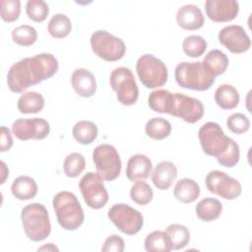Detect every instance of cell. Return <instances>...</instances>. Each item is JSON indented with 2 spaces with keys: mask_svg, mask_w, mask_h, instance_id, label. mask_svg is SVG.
<instances>
[{
  "mask_svg": "<svg viewBox=\"0 0 252 252\" xmlns=\"http://www.w3.org/2000/svg\"><path fill=\"white\" fill-rule=\"evenodd\" d=\"M58 60L50 53H39L14 63L7 74V85L11 92L22 93L56 74Z\"/></svg>",
  "mask_w": 252,
  "mask_h": 252,
  "instance_id": "1",
  "label": "cell"
},
{
  "mask_svg": "<svg viewBox=\"0 0 252 252\" xmlns=\"http://www.w3.org/2000/svg\"><path fill=\"white\" fill-rule=\"evenodd\" d=\"M198 138L202 150L208 156L217 158L225 167L235 166L240 158L238 144L227 137L217 122H207L198 131Z\"/></svg>",
  "mask_w": 252,
  "mask_h": 252,
  "instance_id": "2",
  "label": "cell"
},
{
  "mask_svg": "<svg viewBox=\"0 0 252 252\" xmlns=\"http://www.w3.org/2000/svg\"><path fill=\"white\" fill-rule=\"evenodd\" d=\"M57 221L65 230H76L84 222L83 208L75 194L69 191L58 192L52 201Z\"/></svg>",
  "mask_w": 252,
  "mask_h": 252,
  "instance_id": "3",
  "label": "cell"
},
{
  "mask_svg": "<svg viewBox=\"0 0 252 252\" xmlns=\"http://www.w3.org/2000/svg\"><path fill=\"white\" fill-rule=\"evenodd\" d=\"M176 83L184 89L193 91H207L215 83V77L203 62H181L175 67Z\"/></svg>",
  "mask_w": 252,
  "mask_h": 252,
  "instance_id": "4",
  "label": "cell"
},
{
  "mask_svg": "<svg viewBox=\"0 0 252 252\" xmlns=\"http://www.w3.org/2000/svg\"><path fill=\"white\" fill-rule=\"evenodd\" d=\"M21 220L24 231L29 239L38 242L47 238L51 231L49 215L40 203H32L23 208Z\"/></svg>",
  "mask_w": 252,
  "mask_h": 252,
  "instance_id": "5",
  "label": "cell"
},
{
  "mask_svg": "<svg viewBox=\"0 0 252 252\" xmlns=\"http://www.w3.org/2000/svg\"><path fill=\"white\" fill-rule=\"evenodd\" d=\"M136 71L140 81L148 89L162 87L168 78L165 64L153 54L140 56L136 63Z\"/></svg>",
  "mask_w": 252,
  "mask_h": 252,
  "instance_id": "6",
  "label": "cell"
},
{
  "mask_svg": "<svg viewBox=\"0 0 252 252\" xmlns=\"http://www.w3.org/2000/svg\"><path fill=\"white\" fill-rule=\"evenodd\" d=\"M90 41L94 53L105 61L120 60L126 52L123 40L103 30L93 32Z\"/></svg>",
  "mask_w": 252,
  "mask_h": 252,
  "instance_id": "7",
  "label": "cell"
},
{
  "mask_svg": "<svg viewBox=\"0 0 252 252\" xmlns=\"http://www.w3.org/2000/svg\"><path fill=\"white\" fill-rule=\"evenodd\" d=\"M112 90L117 94L118 101L126 106L133 105L139 97V89L132 71L127 67L115 68L109 77Z\"/></svg>",
  "mask_w": 252,
  "mask_h": 252,
  "instance_id": "8",
  "label": "cell"
},
{
  "mask_svg": "<svg viewBox=\"0 0 252 252\" xmlns=\"http://www.w3.org/2000/svg\"><path fill=\"white\" fill-rule=\"evenodd\" d=\"M96 173L105 181L116 179L121 171V159L117 150L109 144H101L93 152Z\"/></svg>",
  "mask_w": 252,
  "mask_h": 252,
  "instance_id": "9",
  "label": "cell"
},
{
  "mask_svg": "<svg viewBox=\"0 0 252 252\" xmlns=\"http://www.w3.org/2000/svg\"><path fill=\"white\" fill-rule=\"evenodd\" d=\"M107 216L120 231L128 235L138 233L144 223L142 214L127 204L113 205L108 210Z\"/></svg>",
  "mask_w": 252,
  "mask_h": 252,
  "instance_id": "10",
  "label": "cell"
},
{
  "mask_svg": "<svg viewBox=\"0 0 252 252\" xmlns=\"http://www.w3.org/2000/svg\"><path fill=\"white\" fill-rule=\"evenodd\" d=\"M102 180L97 173L90 171L79 182V188L86 204L94 210L103 208L108 201V193Z\"/></svg>",
  "mask_w": 252,
  "mask_h": 252,
  "instance_id": "11",
  "label": "cell"
},
{
  "mask_svg": "<svg viewBox=\"0 0 252 252\" xmlns=\"http://www.w3.org/2000/svg\"><path fill=\"white\" fill-rule=\"evenodd\" d=\"M208 190L225 200H234L241 194V184L223 171L213 170L206 176Z\"/></svg>",
  "mask_w": 252,
  "mask_h": 252,
  "instance_id": "12",
  "label": "cell"
},
{
  "mask_svg": "<svg viewBox=\"0 0 252 252\" xmlns=\"http://www.w3.org/2000/svg\"><path fill=\"white\" fill-rule=\"evenodd\" d=\"M170 115L181 118L185 122L195 123L204 115V106L201 100L184 94H173V106Z\"/></svg>",
  "mask_w": 252,
  "mask_h": 252,
  "instance_id": "13",
  "label": "cell"
},
{
  "mask_svg": "<svg viewBox=\"0 0 252 252\" xmlns=\"http://www.w3.org/2000/svg\"><path fill=\"white\" fill-rule=\"evenodd\" d=\"M12 132L15 137L21 141L31 139L41 140L48 136L50 132L49 123L43 118L17 119L13 122Z\"/></svg>",
  "mask_w": 252,
  "mask_h": 252,
  "instance_id": "14",
  "label": "cell"
},
{
  "mask_svg": "<svg viewBox=\"0 0 252 252\" xmlns=\"http://www.w3.org/2000/svg\"><path fill=\"white\" fill-rule=\"evenodd\" d=\"M219 41L231 53L240 54L249 50L251 40L245 30L238 25H229L219 32Z\"/></svg>",
  "mask_w": 252,
  "mask_h": 252,
  "instance_id": "15",
  "label": "cell"
},
{
  "mask_svg": "<svg viewBox=\"0 0 252 252\" xmlns=\"http://www.w3.org/2000/svg\"><path fill=\"white\" fill-rule=\"evenodd\" d=\"M205 9L210 20L224 23L236 18L239 12V4L235 0H207Z\"/></svg>",
  "mask_w": 252,
  "mask_h": 252,
  "instance_id": "16",
  "label": "cell"
},
{
  "mask_svg": "<svg viewBox=\"0 0 252 252\" xmlns=\"http://www.w3.org/2000/svg\"><path fill=\"white\" fill-rule=\"evenodd\" d=\"M71 84L76 92L82 97H91L96 92V81L94 74L85 68L76 69L71 76Z\"/></svg>",
  "mask_w": 252,
  "mask_h": 252,
  "instance_id": "17",
  "label": "cell"
},
{
  "mask_svg": "<svg viewBox=\"0 0 252 252\" xmlns=\"http://www.w3.org/2000/svg\"><path fill=\"white\" fill-rule=\"evenodd\" d=\"M176 22L178 26L184 30L195 31L203 27L205 18L198 6L194 4H186L178 9L176 13Z\"/></svg>",
  "mask_w": 252,
  "mask_h": 252,
  "instance_id": "18",
  "label": "cell"
},
{
  "mask_svg": "<svg viewBox=\"0 0 252 252\" xmlns=\"http://www.w3.org/2000/svg\"><path fill=\"white\" fill-rule=\"evenodd\" d=\"M153 164L151 159L142 154L132 156L127 162L126 176L130 181L145 180L152 172Z\"/></svg>",
  "mask_w": 252,
  "mask_h": 252,
  "instance_id": "19",
  "label": "cell"
},
{
  "mask_svg": "<svg viewBox=\"0 0 252 252\" xmlns=\"http://www.w3.org/2000/svg\"><path fill=\"white\" fill-rule=\"evenodd\" d=\"M177 176V168L175 164L168 160L158 162L152 174L154 185L159 190L168 189Z\"/></svg>",
  "mask_w": 252,
  "mask_h": 252,
  "instance_id": "20",
  "label": "cell"
},
{
  "mask_svg": "<svg viewBox=\"0 0 252 252\" xmlns=\"http://www.w3.org/2000/svg\"><path fill=\"white\" fill-rule=\"evenodd\" d=\"M174 197L181 203L189 204L197 200L200 195L199 184L190 178H182L178 180L173 190Z\"/></svg>",
  "mask_w": 252,
  "mask_h": 252,
  "instance_id": "21",
  "label": "cell"
},
{
  "mask_svg": "<svg viewBox=\"0 0 252 252\" xmlns=\"http://www.w3.org/2000/svg\"><path fill=\"white\" fill-rule=\"evenodd\" d=\"M11 192L16 199L22 201L30 200L35 197L37 193V185L33 178L27 175H21L13 181Z\"/></svg>",
  "mask_w": 252,
  "mask_h": 252,
  "instance_id": "22",
  "label": "cell"
},
{
  "mask_svg": "<svg viewBox=\"0 0 252 252\" xmlns=\"http://www.w3.org/2000/svg\"><path fill=\"white\" fill-rule=\"evenodd\" d=\"M197 217L206 222L217 220L222 212V204L216 198L202 199L195 208Z\"/></svg>",
  "mask_w": 252,
  "mask_h": 252,
  "instance_id": "23",
  "label": "cell"
},
{
  "mask_svg": "<svg viewBox=\"0 0 252 252\" xmlns=\"http://www.w3.org/2000/svg\"><path fill=\"white\" fill-rule=\"evenodd\" d=\"M238 91L229 84L220 85L215 92V101L222 109H233L239 103Z\"/></svg>",
  "mask_w": 252,
  "mask_h": 252,
  "instance_id": "24",
  "label": "cell"
},
{
  "mask_svg": "<svg viewBox=\"0 0 252 252\" xmlns=\"http://www.w3.org/2000/svg\"><path fill=\"white\" fill-rule=\"evenodd\" d=\"M148 103L155 112L170 114L173 106V94L167 90H156L150 94Z\"/></svg>",
  "mask_w": 252,
  "mask_h": 252,
  "instance_id": "25",
  "label": "cell"
},
{
  "mask_svg": "<svg viewBox=\"0 0 252 252\" xmlns=\"http://www.w3.org/2000/svg\"><path fill=\"white\" fill-rule=\"evenodd\" d=\"M18 109L21 113H37L44 106L43 96L36 92H26L18 99Z\"/></svg>",
  "mask_w": 252,
  "mask_h": 252,
  "instance_id": "26",
  "label": "cell"
},
{
  "mask_svg": "<svg viewBox=\"0 0 252 252\" xmlns=\"http://www.w3.org/2000/svg\"><path fill=\"white\" fill-rule=\"evenodd\" d=\"M203 63L216 78L217 76H220L225 72L229 60L222 51L219 49H213L207 53L203 60Z\"/></svg>",
  "mask_w": 252,
  "mask_h": 252,
  "instance_id": "27",
  "label": "cell"
},
{
  "mask_svg": "<svg viewBox=\"0 0 252 252\" xmlns=\"http://www.w3.org/2000/svg\"><path fill=\"white\" fill-rule=\"evenodd\" d=\"M97 132V126L89 120H81L77 122L72 130L74 139L82 145L92 144L96 139Z\"/></svg>",
  "mask_w": 252,
  "mask_h": 252,
  "instance_id": "28",
  "label": "cell"
},
{
  "mask_svg": "<svg viewBox=\"0 0 252 252\" xmlns=\"http://www.w3.org/2000/svg\"><path fill=\"white\" fill-rule=\"evenodd\" d=\"M145 249L148 252H169L172 250L170 240L165 231L155 230L146 236Z\"/></svg>",
  "mask_w": 252,
  "mask_h": 252,
  "instance_id": "29",
  "label": "cell"
},
{
  "mask_svg": "<svg viewBox=\"0 0 252 252\" xmlns=\"http://www.w3.org/2000/svg\"><path fill=\"white\" fill-rule=\"evenodd\" d=\"M145 132L148 137L154 140H162L169 136L171 124L162 117H154L148 120L145 126Z\"/></svg>",
  "mask_w": 252,
  "mask_h": 252,
  "instance_id": "30",
  "label": "cell"
},
{
  "mask_svg": "<svg viewBox=\"0 0 252 252\" xmlns=\"http://www.w3.org/2000/svg\"><path fill=\"white\" fill-rule=\"evenodd\" d=\"M72 30L70 19L65 14H55L51 17L47 25L49 34L54 38L66 37Z\"/></svg>",
  "mask_w": 252,
  "mask_h": 252,
  "instance_id": "31",
  "label": "cell"
},
{
  "mask_svg": "<svg viewBox=\"0 0 252 252\" xmlns=\"http://www.w3.org/2000/svg\"><path fill=\"white\" fill-rule=\"evenodd\" d=\"M165 232L170 240L172 250H179L184 248L190 240L189 229L179 223H173L166 227Z\"/></svg>",
  "mask_w": 252,
  "mask_h": 252,
  "instance_id": "32",
  "label": "cell"
},
{
  "mask_svg": "<svg viewBox=\"0 0 252 252\" xmlns=\"http://www.w3.org/2000/svg\"><path fill=\"white\" fill-rule=\"evenodd\" d=\"M12 38L18 45L31 46L36 41L37 32L32 26L21 25L12 31Z\"/></svg>",
  "mask_w": 252,
  "mask_h": 252,
  "instance_id": "33",
  "label": "cell"
},
{
  "mask_svg": "<svg viewBox=\"0 0 252 252\" xmlns=\"http://www.w3.org/2000/svg\"><path fill=\"white\" fill-rule=\"evenodd\" d=\"M130 197L132 201L138 205L145 206L149 204L154 197V192L151 186L144 180L136 181L130 189Z\"/></svg>",
  "mask_w": 252,
  "mask_h": 252,
  "instance_id": "34",
  "label": "cell"
},
{
  "mask_svg": "<svg viewBox=\"0 0 252 252\" xmlns=\"http://www.w3.org/2000/svg\"><path fill=\"white\" fill-rule=\"evenodd\" d=\"M86 160L83 155L80 153H71L69 154L63 162V169L66 176L75 178L79 176L82 171L85 169Z\"/></svg>",
  "mask_w": 252,
  "mask_h": 252,
  "instance_id": "35",
  "label": "cell"
},
{
  "mask_svg": "<svg viewBox=\"0 0 252 252\" xmlns=\"http://www.w3.org/2000/svg\"><path fill=\"white\" fill-rule=\"evenodd\" d=\"M184 53L189 57H200L207 49V41L201 35H188L182 42Z\"/></svg>",
  "mask_w": 252,
  "mask_h": 252,
  "instance_id": "36",
  "label": "cell"
},
{
  "mask_svg": "<svg viewBox=\"0 0 252 252\" xmlns=\"http://www.w3.org/2000/svg\"><path fill=\"white\" fill-rule=\"evenodd\" d=\"M26 12L31 20L40 23L47 18L49 8L43 0H29L26 5Z\"/></svg>",
  "mask_w": 252,
  "mask_h": 252,
  "instance_id": "37",
  "label": "cell"
},
{
  "mask_svg": "<svg viewBox=\"0 0 252 252\" xmlns=\"http://www.w3.org/2000/svg\"><path fill=\"white\" fill-rule=\"evenodd\" d=\"M21 13L20 0H1V18L3 21L12 23L19 19Z\"/></svg>",
  "mask_w": 252,
  "mask_h": 252,
  "instance_id": "38",
  "label": "cell"
},
{
  "mask_svg": "<svg viewBox=\"0 0 252 252\" xmlns=\"http://www.w3.org/2000/svg\"><path fill=\"white\" fill-rule=\"evenodd\" d=\"M226 126L234 134H243L249 130L250 121L243 113H233L226 119Z\"/></svg>",
  "mask_w": 252,
  "mask_h": 252,
  "instance_id": "39",
  "label": "cell"
},
{
  "mask_svg": "<svg viewBox=\"0 0 252 252\" xmlns=\"http://www.w3.org/2000/svg\"><path fill=\"white\" fill-rule=\"evenodd\" d=\"M124 248H125V243H124L123 238L117 234H112L105 239V241L101 247V251H103V252H122V251H124Z\"/></svg>",
  "mask_w": 252,
  "mask_h": 252,
  "instance_id": "40",
  "label": "cell"
},
{
  "mask_svg": "<svg viewBox=\"0 0 252 252\" xmlns=\"http://www.w3.org/2000/svg\"><path fill=\"white\" fill-rule=\"evenodd\" d=\"M12 146H13V139H12L11 132L7 127L2 126L1 127V148H0V151L1 152H7L12 148Z\"/></svg>",
  "mask_w": 252,
  "mask_h": 252,
  "instance_id": "41",
  "label": "cell"
},
{
  "mask_svg": "<svg viewBox=\"0 0 252 252\" xmlns=\"http://www.w3.org/2000/svg\"><path fill=\"white\" fill-rule=\"evenodd\" d=\"M37 250H38V251H42V250H47V251H49V250H50V251H59V249H58L56 246H54L52 243H47V244H45V245L39 247Z\"/></svg>",
  "mask_w": 252,
  "mask_h": 252,
  "instance_id": "42",
  "label": "cell"
},
{
  "mask_svg": "<svg viewBox=\"0 0 252 252\" xmlns=\"http://www.w3.org/2000/svg\"><path fill=\"white\" fill-rule=\"evenodd\" d=\"M1 167H2V173H3V176H2V181H1V184H3L5 182V179H6V176L9 175V169L7 168L5 162L3 160H1Z\"/></svg>",
  "mask_w": 252,
  "mask_h": 252,
  "instance_id": "43",
  "label": "cell"
}]
</instances>
